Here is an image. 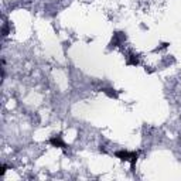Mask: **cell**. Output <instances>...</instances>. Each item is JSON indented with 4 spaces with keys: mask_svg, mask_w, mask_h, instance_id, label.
Segmentation results:
<instances>
[{
    "mask_svg": "<svg viewBox=\"0 0 181 181\" xmlns=\"http://www.w3.org/2000/svg\"><path fill=\"white\" fill-rule=\"evenodd\" d=\"M117 159H120L122 161H130L132 163V169H135V164L137 161V157H139V153L136 151H126V150H119L115 153Z\"/></svg>",
    "mask_w": 181,
    "mask_h": 181,
    "instance_id": "6da1fadb",
    "label": "cell"
},
{
    "mask_svg": "<svg viewBox=\"0 0 181 181\" xmlns=\"http://www.w3.org/2000/svg\"><path fill=\"white\" fill-rule=\"evenodd\" d=\"M50 144L54 146V147H60V149H67V144L65 141H62L61 136H53L50 139Z\"/></svg>",
    "mask_w": 181,
    "mask_h": 181,
    "instance_id": "7a4b0ae2",
    "label": "cell"
},
{
    "mask_svg": "<svg viewBox=\"0 0 181 181\" xmlns=\"http://www.w3.org/2000/svg\"><path fill=\"white\" fill-rule=\"evenodd\" d=\"M137 64H139L137 55H129V58H128V65H137Z\"/></svg>",
    "mask_w": 181,
    "mask_h": 181,
    "instance_id": "3957f363",
    "label": "cell"
},
{
    "mask_svg": "<svg viewBox=\"0 0 181 181\" xmlns=\"http://www.w3.org/2000/svg\"><path fill=\"white\" fill-rule=\"evenodd\" d=\"M103 92H105L107 96H110V98H117V92L115 91V89H110V88H107V89H103Z\"/></svg>",
    "mask_w": 181,
    "mask_h": 181,
    "instance_id": "277c9868",
    "label": "cell"
},
{
    "mask_svg": "<svg viewBox=\"0 0 181 181\" xmlns=\"http://www.w3.org/2000/svg\"><path fill=\"white\" fill-rule=\"evenodd\" d=\"M7 34H9V26L4 24V26H3V37H6Z\"/></svg>",
    "mask_w": 181,
    "mask_h": 181,
    "instance_id": "5b68a950",
    "label": "cell"
},
{
    "mask_svg": "<svg viewBox=\"0 0 181 181\" xmlns=\"http://www.w3.org/2000/svg\"><path fill=\"white\" fill-rule=\"evenodd\" d=\"M169 45H170L169 43H163L161 45H160V47H157V48H156V51H159V50H161V48H167Z\"/></svg>",
    "mask_w": 181,
    "mask_h": 181,
    "instance_id": "8992f818",
    "label": "cell"
},
{
    "mask_svg": "<svg viewBox=\"0 0 181 181\" xmlns=\"http://www.w3.org/2000/svg\"><path fill=\"white\" fill-rule=\"evenodd\" d=\"M6 171H7V166H6V164H3V166H1V171H0V175H4V173H6Z\"/></svg>",
    "mask_w": 181,
    "mask_h": 181,
    "instance_id": "52a82bcc",
    "label": "cell"
}]
</instances>
